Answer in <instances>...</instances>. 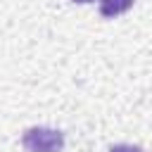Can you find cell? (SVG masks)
<instances>
[{"mask_svg": "<svg viewBox=\"0 0 152 152\" xmlns=\"http://www.w3.org/2000/svg\"><path fill=\"white\" fill-rule=\"evenodd\" d=\"M109 152H145V150L138 145H114V147H109Z\"/></svg>", "mask_w": 152, "mask_h": 152, "instance_id": "cell-3", "label": "cell"}, {"mask_svg": "<svg viewBox=\"0 0 152 152\" xmlns=\"http://www.w3.org/2000/svg\"><path fill=\"white\" fill-rule=\"evenodd\" d=\"M133 7V0H100V14L107 19H114Z\"/></svg>", "mask_w": 152, "mask_h": 152, "instance_id": "cell-2", "label": "cell"}, {"mask_svg": "<svg viewBox=\"0 0 152 152\" xmlns=\"http://www.w3.org/2000/svg\"><path fill=\"white\" fill-rule=\"evenodd\" d=\"M21 145L26 152H62L64 133L48 126H31L21 135Z\"/></svg>", "mask_w": 152, "mask_h": 152, "instance_id": "cell-1", "label": "cell"}, {"mask_svg": "<svg viewBox=\"0 0 152 152\" xmlns=\"http://www.w3.org/2000/svg\"><path fill=\"white\" fill-rule=\"evenodd\" d=\"M74 2H95V0H74Z\"/></svg>", "mask_w": 152, "mask_h": 152, "instance_id": "cell-4", "label": "cell"}]
</instances>
